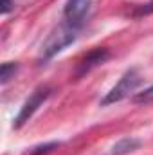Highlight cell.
Instances as JSON below:
<instances>
[{"instance_id": "6da1fadb", "label": "cell", "mask_w": 153, "mask_h": 155, "mask_svg": "<svg viewBox=\"0 0 153 155\" xmlns=\"http://www.w3.org/2000/svg\"><path fill=\"white\" fill-rule=\"evenodd\" d=\"M76 33H77V27L70 25L69 22L60 24L58 27H54L52 33L47 36V40H45L43 45H41L40 60L47 61V60L54 58L58 52H61L65 47H69V45L76 40Z\"/></svg>"}, {"instance_id": "7a4b0ae2", "label": "cell", "mask_w": 153, "mask_h": 155, "mask_svg": "<svg viewBox=\"0 0 153 155\" xmlns=\"http://www.w3.org/2000/svg\"><path fill=\"white\" fill-rule=\"evenodd\" d=\"M141 83H142V78H141V74H139L135 69L124 72V76L117 81V85L101 99V105L106 107V105H114L117 101H122L124 97L132 96V94L135 92V88H137Z\"/></svg>"}, {"instance_id": "3957f363", "label": "cell", "mask_w": 153, "mask_h": 155, "mask_svg": "<svg viewBox=\"0 0 153 155\" xmlns=\"http://www.w3.org/2000/svg\"><path fill=\"white\" fill-rule=\"evenodd\" d=\"M50 96V88L49 87H40V88H36L34 92H33V96L24 103V107H22V110H20V114L16 116V121H15V126L16 128H20L24 123H27L31 117H33V114L38 110V107Z\"/></svg>"}, {"instance_id": "277c9868", "label": "cell", "mask_w": 153, "mask_h": 155, "mask_svg": "<svg viewBox=\"0 0 153 155\" xmlns=\"http://www.w3.org/2000/svg\"><path fill=\"white\" fill-rule=\"evenodd\" d=\"M108 58H110V52H108V49H105V47H97V49L90 51V52L77 63L76 78H83L85 74H88L92 69L103 65Z\"/></svg>"}, {"instance_id": "5b68a950", "label": "cell", "mask_w": 153, "mask_h": 155, "mask_svg": "<svg viewBox=\"0 0 153 155\" xmlns=\"http://www.w3.org/2000/svg\"><path fill=\"white\" fill-rule=\"evenodd\" d=\"M90 7H92V0H67L65 20L70 25L79 27L83 24V20L86 18V15L90 13Z\"/></svg>"}, {"instance_id": "8992f818", "label": "cell", "mask_w": 153, "mask_h": 155, "mask_svg": "<svg viewBox=\"0 0 153 155\" xmlns=\"http://www.w3.org/2000/svg\"><path fill=\"white\" fill-rule=\"evenodd\" d=\"M141 148V141L135 139V137H126V139H121L119 143H115L114 148H112V155H128L135 150Z\"/></svg>"}, {"instance_id": "52a82bcc", "label": "cell", "mask_w": 153, "mask_h": 155, "mask_svg": "<svg viewBox=\"0 0 153 155\" xmlns=\"http://www.w3.org/2000/svg\"><path fill=\"white\" fill-rule=\"evenodd\" d=\"M16 71H18V63H11V61L2 63V67H0V83L5 85L11 78H15Z\"/></svg>"}, {"instance_id": "ba28073f", "label": "cell", "mask_w": 153, "mask_h": 155, "mask_svg": "<svg viewBox=\"0 0 153 155\" xmlns=\"http://www.w3.org/2000/svg\"><path fill=\"white\" fill-rule=\"evenodd\" d=\"M132 101H133V103H137V105L151 103V101H153V85H151V87H148V88H144L142 92H137V94L132 97Z\"/></svg>"}, {"instance_id": "9c48e42d", "label": "cell", "mask_w": 153, "mask_h": 155, "mask_svg": "<svg viewBox=\"0 0 153 155\" xmlns=\"http://www.w3.org/2000/svg\"><path fill=\"white\" fill-rule=\"evenodd\" d=\"M151 13H153V0L148 2V4H144V5H139L135 9L133 16H144V15H151Z\"/></svg>"}, {"instance_id": "30bf717a", "label": "cell", "mask_w": 153, "mask_h": 155, "mask_svg": "<svg viewBox=\"0 0 153 155\" xmlns=\"http://www.w3.org/2000/svg\"><path fill=\"white\" fill-rule=\"evenodd\" d=\"M9 9H11V0H4V5H2V13L5 15Z\"/></svg>"}]
</instances>
